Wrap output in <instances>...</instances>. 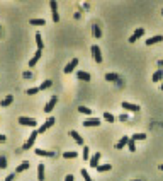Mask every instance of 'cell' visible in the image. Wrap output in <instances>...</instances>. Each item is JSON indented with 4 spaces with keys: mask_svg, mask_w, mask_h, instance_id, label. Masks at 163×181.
<instances>
[{
    "mask_svg": "<svg viewBox=\"0 0 163 181\" xmlns=\"http://www.w3.org/2000/svg\"><path fill=\"white\" fill-rule=\"evenodd\" d=\"M37 92H39V87H29V89L26 91L27 96H34V94H37Z\"/></svg>",
    "mask_w": 163,
    "mask_h": 181,
    "instance_id": "obj_30",
    "label": "cell"
},
{
    "mask_svg": "<svg viewBox=\"0 0 163 181\" xmlns=\"http://www.w3.org/2000/svg\"><path fill=\"white\" fill-rule=\"evenodd\" d=\"M53 85V80H44V82H41V85H39V91H44V89H49Z\"/></svg>",
    "mask_w": 163,
    "mask_h": 181,
    "instance_id": "obj_26",
    "label": "cell"
},
{
    "mask_svg": "<svg viewBox=\"0 0 163 181\" xmlns=\"http://www.w3.org/2000/svg\"><path fill=\"white\" fill-rule=\"evenodd\" d=\"M37 135H39V133H37V130H34V132H32L31 135H29V139H27V142H26V144H24V145H22V149H24V150L31 149L32 145H34V142H36Z\"/></svg>",
    "mask_w": 163,
    "mask_h": 181,
    "instance_id": "obj_2",
    "label": "cell"
},
{
    "mask_svg": "<svg viewBox=\"0 0 163 181\" xmlns=\"http://www.w3.org/2000/svg\"><path fill=\"white\" fill-rule=\"evenodd\" d=\"M99 161H100V152H95V154L89 159V166H90V167H94V169H97Z\"/></svg>",
    "mask_w": 163,
    "mask_h": 181,
    "instance_id": "obj_8",
    "label": "cell"
},
{
    "mask_svg": "<svg viewBox=\"0 0 163 181\" xmlns=\"http://www.w3.org/2000/svg\"><path fill=\"white\" fill-rule=\"evenodd\" d=\"M22 77H24V79H31L32 75H31V72H24V74H22Z\"/></svg>",
    "mask_w": 163,
    "mask_h": 181,
    "instance_id": "obj_38",
    "label": "cell"
},
{
    "mask_svg": "<svg viewBox=\"0 0 163 181\" xmlns=\"http://www.w3.org/2000/svg\"><path fill=\"white\" fill-rule=\"evenodd\" d=\"M82 155H83L85 161L90 159V149H89V147H83V150H82Z\"/></svg>",
    "mask_w": 163,
    "mask_h": 181,
    "instance_id": "obj_32",
    "label": "cell"
},
{
    "mask_svg": "<svg viewBox=\"0 0 163 181\" xmlns=\"http://www.w3.org/2000/svg\"><path fill=\"white\" fill-rule=\"evenodd\" d=\"M162 14H163V11H162Z\"/></svg>",
    "mask_w": 163,
    "mask_h": 181,
    "instance_id": "obj_46",
    "label": "cell"
},
{
    "mask_svg": "<svg viewBox=\"0 0 163 181\" xmlns=\"http://www.w3.org/2000/svg\"><path fill=\"white\" fill-rule=\"evenodd\" d=\"M162 79H163V69H160L153 74V82H158V80H162Z\"/></svg>",
    "mask_w": 163,
    "mask_h": 181,
    "instance_id": "obj_22",
    "label": "cell"
},
{
    "mask_svg": "<svg viewBox=\"0 0 163 181\" xmlns=\"http://www.w3.org/2000/svg\"><path fill=\"white\" fill-rule=\"evenodd\" d=\"M127 149L131 150V152H134V150H136V144H134V140L129 139V142H127Z\"/></svg>",
    "mask_w": 163,
    "mask_h": 181,
    "instance_id": "obj_35",
    "label": "cell"
},
{
    "mask_svg": "<svg viewBox=\"0 0 163 181\" xmlns=\"http://www.w3.org/2000/svg\"><path fill=\"white\" fill-rule=\"evenodd\" d=\"M0 142H5V135H0Z\"/></svg>",
    "mask_w": 163,
    "mask_h": 181,
    "instance_id": "obj_42",
    "label": "cell"
},
{
    "mask_svg": "<svg viewBox=\"0 0 163 181\" xmlns=\"http://www.w3.org/2000/svg\"><path fill=\"white\" fill-rule=\"evenodd\" d=\"M14 178H16V173H10V174L5 178V181H14Z\"/></svg>",
    "mask_w": 163,
    "mask_h": 181,
    "instance_id": "obj_37",
    "label": "cell"
},
{
    "mask_svg": "<svg viewBox=\"0 0 163 181\" xmlns=\"http://www.w3.org/2000/svg\"><path fill=\"white\" fill-rule=\"evenodd\" d=\"M12 103H14V96L10 94V96H7L5 99H4V101L0 103V108H7V106H10Z\"/></svg>",
    "mask_w": 163,
    "mask_h": 181,
    "instance_id": "obj_18",
    "label": "cell"
},
{
    "mask_svg": "<svg viewBox=\"0 0 163 181\" xmlns=\"http://www.w3.org/2000/svg\"><path fill=\"white\" fill-rule=\"evenodd\" d=\"M29 24H31V26H44L46 21H44V19H31Z\"/></svg>",
    "mask_w": 163,
    "mask_h": 181,
    "instance_id": "obj_24",
    "label": "cell"
},
{
    "mask_svg": "<svg viewBox=\"0 0 163 181\" xmlns=\"http://www.w3.org/2000/svg\"><path fill=\"white\" fill-rule=\"evenodd\" d=\"M144 139H146V133H134L131 137V140H134V142L136 140H144Z\"/></svg>",
    "mask_w": 163,
    "mask_h": 181,
    "instance_id": "obj_28",
    "label": "cell"
},
{
    "mask_svg": "<svg viewBox=\"0 0 163 181\" xmlns=\"http://www.w3.org/2000/svg\"><path fill=\"white\" fill-rule=\"evenodd\" d=\"M132 181H138V179H132Z\"/></svg>",
    "mask_w": 163,
    "mask_h": 181,
    "instance_id": "obj_45",
    "label": "cell"
},
{
    "mask_svg": "<svg viewBox=\"0 0 163 181\" xmlns=\"http://www.w3.org/2000/svg\"><path fill=\"white\" fill-rule=\"evenodd\" d=\"M37 179H44V164H39L37 166Z\"/></svg>",
    "mask_w": 163,
    "mask_h": 181,
    "instance_id": "obj_23",
    "label": "cell"
},
{
    "mask_svg": "<svg viewBox=\"0 0 163 181\" xmlns=\"http://www.w3.org/2000/svg\"><path fill=\"white\" fill-rule=\"evenodd\" d=\"M160 169H162V171H163V164H162V166H160Z\"/></svg>",
    "mask_w": 163,
    "mask_h": 181,
    "instance_id": "obj_44",
    "label": "cell"
},
{
    "mask_svg": "<svg viewBox=\"0 0 163 181\" xmlns=\"http://www.w3.org/2000/svg\"><path fill=\"white\" fill-rule=\"evenodd\" d=\"M121 108H124V109H127V111H131V113H138L141 109L138 104H132V103H127V101H122Z\"/></svg>",
    "mask_w": 163,
    "mask_h": 181,
    "instance_id": "obj_5",
    "label": "cell"
},
{
    "mask_svg": "<svg viewBox=\"0 0 163 181\" xmlns=\"http://www.w3.org/2000/svg\"><path fill=\"white\" fill-rule=\"evenodd\" d=\"M65 181H75V178H73V176H71V174H68V176H66V178H65Z\"/></svg>",
    "mask_w": 163,
    "mask_h": 181,
    "instance_id": "obj_40",
    "label": "cell"
},
{
    "mask_svg": "<svg viewBox=\"0 0 163 181\" xmlns=\"http://www.w3.org/2000/svg\"><path fill=\"white\" fill-rule=\"evenodd\" d=\"M77 152H73V150H70V152H63V157L65 159H75V157H77Z\"/></svg>",
    "mask_w": 163,
    "mask_h": 181,
    "instance_id": "obj_29",
    "label": "cell"
},
{
    "mask_svg": "<svg viewBox=\"0 0 163 181\" xmlns=\"http://www.w3.org/2000/svg\"><path fill=\"white\" fill-rule=\"evenodd\" d=\"M104 120H105V121H109V123H112V121H114V115H111L109 111H105L104 113Z\"/></svg>",
    "mask_w": 163,
    "mask_h": 181,
    "instance_id": "obj_33",
    "label": "cell"
},
{
    "mask_svg": "<svg viewBox=\"0 0 163 181\" xmlns=\"http://www.w3.org/2000/svg\"><path fill=\"white\" fill-rule=\"evenodd\" d=\"M158 67H160V69H163V60H160V62H158Z\"/></svg>",
    "mask_w": 163,
    "mask_h": 181,
    "instance_id": "obj_41",
    "label": "cell"
},
{
    "mask_svg": "<svg viewBox=\"0 0 163 181\" xmlns=\"http://www.w3.org/2000/svg\"><path fill=\"white\" fill-rule=\"evenodd\" d=\"M34 152H36V155H42V157H54V150H42V149H36Z\"/></svg>",
    "mask_w": 163,
    "mask_h": 181,
    "instance_id": "obj_11",
    "label": "cell"
},
{
    "mask_svg": "<svg viewBox=\"0 0 163 181\" xmlns=\"http://www.w3.org/2000/svg\"><path fill=\"white\" fill-rule=\"evenodd\" d=\"M143 34H144V29H141V27H139V29H136V32H134V34L129 38V43H136V39H139Z\"/></svg>",
    "mask_w": 163,
    "mask_h": 181,
    "instance_id": "obj_15",
    "label": "cell"
},
{
    "mask_svg": "<svg viewBox=\"0 0 163 181\" xmlns=\"http://www.w3.org/2000/svg\"><path fill=\"white\" fill-rule=\"evenodd\" d=\"M80 174L83 176L85 181H92V178H90V174H89V171H87V169H82V171H80Z\"/></svg>",
    "mask_w": 163,
    "mask_h": 181,
    "instance_id": "obj_34",
    "label": "cell"
},
{
    "mask_svg": "<svg viewBox=\"0 0 163 181\" xmlns=\"http://www.w3.org/2000/svg\"><path fill=\"white\" fill-rule=\"evenodd\" d=\"M111 169H112V164H109V162H107V164L97 166V171H99V173H105V171H111Z\"/></svg>",
    "mask_w": 163,
    "mask_h": 181,
    "instance_id": "obj_20",
    "label": "cell"
},
{
    "mask_svg": "<svg viewBox=\"0 0 163 181\" xmlns=\"http://www.w3.org/2000/svg\"><path fill=\"white\" fill-rule=\"evenodd\" d=\"M36 44H37V50H42V46H44L42 38H41V32H36Z\"/></svg>",
    "mask_w": 163,
    "mask_h": 181,
    "instance_id": "obj_25",
    "label": "cell"
},
{
    "mask_svg": "<svg viewBox=\"0 0 163 181\" xmlns=\"http://www.w3.org/2000/svg\"><path fill=\"white\" fill-rule=\"evenodd\" d=\"M19 123H21V125H24V127H32V128L37 127V121H36V120H34V118H27V116H21V118H19Z\"/></svg>",
    "mask_w": 163,
    "mask_h": 181,
    "instance_id": "obj_3",
    "label": "cell"
},
{
    "mask_svg": "<svg viewBox=\"0 0 163 181\" xmlns=\"http://www.w3.org/2000/svg\"><path fill=\"white\" fill-rule=\"evenodd\" d=\"M162 91H163V79H162Z\"/></svg>",
    "mask_w": 163,
    "mask_h": 181,
    "instance_id": "obj_43",
    "label": "cell"
},
{
    "mask_svg": "<svg viewBox=\"0 0 163 181\" xmlns=\"http://www.w3.org/2000/svg\"><path fill=\"white\" fill-rule=\"evenodd\" d=\"M77 65H78V58H73L68 65H66V67H65V74H71V72L75 70V67H77Z\"/></svg>",
    "mask_w": 163,
    "mask_h": 181,
    "instance_id": "obj_10",
    "label": "cell"
},
{
    "mask_svg": "<svg viewBox=\"0 0 163 181\" xmlns=\"http://www.w3.org/2000/svg\"><path fill=\"white\" fill-rule=\"evenodd\" d=\"M127 142H129V137H127V135H122V139H121V140H119V142L116 144V149H117V150L124 149V147L127 145Z\"/></svg>",
    "mask_w": 163,
    "mask_h": 181,
    "instance_id": "obj_13",
    "label": "cell"
},
{
    "mask_svg": "<svg viewBox=\"0 0 163 181\" xmlns=\"http://www.w3.org/2000/svg\"><path fill=\"white\" fill-rule=\"evenodd\" d=\"M105 80H109V82H117V80H121L119 79V74H105Z\"/></svg>",
    "mask_w": 163,
    "mask_h": 181,
    "instance_id": "obj_19",
    "label": "cell"
},
{
    "mask_svg": "<svg viewBox=\"0 0 163 181\" xmlns=\"http://www.w3.org/2000/svg\"><path fill=\"white\" fill-rule=\"evenodd\" d=\"M92 57H94V60L97 62V63H100V62H102V53H100V48L97 46V44H94V46H92Z\"/></svg>",
    "mask_w": 163,
    "mask_h": 181,
    "instance_id": "obj_7",
    "label": "cell"
},
{
    "mask_svg": "<svg viewBox=\"0 0 163 181\" xmlns=\"http://www.w3.org/2000/svg\"><path fill=\"white\" fill-rule=\"evenodd\" d=\"M26 169H29V161H26V162H22V164H19V166H17L16 174H17V173H24Z\"/></svg>",
    "mask_w": 163,
    "mask_h": 181,
    "instance_id": "obj_21",
    "label": "cell"
},
{
    "mask_svg": "<svg viewBox=\"0 0 163 181\" xmlns=\"http://www.w3.org/2000/svg\"><path fill=\"white\" fill-rule=\"evenodd\" d=\"M70 135H71V139H73L75 142H77V144L83 145V137H82V135H80L78 132H75V130H71V132H70Z\"/></svg>",
    "mask_w": 163,
    "mask_h": 181,
    "instance_id": "obj_14",
    "label": "cell"
},
{
    "mask_svg": "<svg viewBox=\"0 0 163 181\" xmlns=\"http://www.w3.org/2000/svg\"><path fill=\"white\" fill-rule=\"evenodd\" d=\"M99 125H100V120L99 118H92V116H89L83 121V127H99Z\"/></svg>",
    "mask_w": 163,
    "mask_h": 181,
    "instance_id": "obj_9",
    "label": "cell"
},
{
    "mask_svg": "<svg viewBox=\"0 0 163 181\" xmlns=\"http://www.w3.org/2000/svg\"><path fill=\"white\" fill-rule=\"evenodd\" d=\"M77 77H78L80 80H83V82H89V80L92 79L89 72H83V70H78V72H77Z\"/></svg>",
    "mask_w": 163,
    "mask_h": 181,
    "instance_id": "obj_17",
    "label": "cell"
},
{
    "mask_svg": "<svg viewBox=\"0 0 163 181\" xmlns=\"http://www.w3.org/2000/svg\"><path fill=\"white\" fill-rule=\"evenodd\" d=\"M7 167V159L5 157H0V169H5Z\"/></svg>",
    "mask_w": 163,
    "mask_h": 181,
    "instance_id": "obj_36",
    "label": "cell"
},
{
    "mask_svg": "<svg viewBox=\"0 0 163 181\" xmlns=\"http://www.w3.org/2000/svg\"><path fill=\"white\" fill-rule=\"evenodd\" d=\"M160 41H163V36H162V34H156V36L146 39V44H148V46H151V44H156V43H160Z\"/></svg>",
    "mask_w": 163,
    "mask_h": 181,
    "instance_id": "obj_16",
    "label": "cell"
},
{
    "mask_svg": "<svg viewBox=\"0 0 163 181\" xmlns=\"http://www.w3.org/2000/svg\"><path fill=\"white\" fill-rule=\"evenodd\" d=\"M56 103H58V96H53L51 99L46 103V106H44V113H51L53 109H54V106H56Z\"/></svg>",
    "mask_w": 163,
    "mask_h": 181,
    "instance_id": "obj_4",
    "label": "cell"
},
{
    "mask_svg": "<svg viewBox=\"0 0 163 181\" xmlns=\"http://www.w3.org/2000/svg\"><path fill=\"white\" fill-rule=\"evenodd\" d=\"M92 32H94L95 38H100V36H102V31H100V27L97 26V24H94V26H92Z\"/></svg>",
    "mask_w": 163,
    "mask_h": 181,
    "instance_id": "obj_27",
    "label": "cell"
},
{
    "mask_svg": "<svg viewBox=\"0 0 163 181\" xmlns=\"http://www.w3.org/2000/svg\"><path fill=\"white\" fill-rule=\"evenodd\" d=\"M49 7H51V11H53V21H54V22H58V21H60V14H58V2L51 0V2H49Z\"/></svg>",
    "mask_w": 163,
    "mask_h": 181,
    "instance_id": "obj_6",
    "label": "cell"
},
{
    "mask_svg": "<svg viewBox=\"0 0 163 181\" xmlns=\"http://www.w3.org/2000/svg\"><path fill=\"white\" fill-rule=\"evenodd\" d=\"M78 111L83 113V115H87V116H90V115H92V109H90V108H85V106H80Z\"/></svg>",
    "mask_w": 163,
    "mask_h": 181,
    "instance_id": "obj_31",
    "label": "cell"
},
{
    "mask_svg": "<svg viewBox=\"0 0 163 181\" xmlns=\"http://www.w3.org/2000/svg\"><path fill=\"white\" fill-rule=\"evenodd\" d=\"M119 121H127V115H121L119 116Z\"/></svg>",
    "mask_w": 163,
    "mask_h": 181,
    "instance_id": "obj_39",
    "label": "cell"
},
{
    "mask_svg": "<svg viewBox=\"0 0 163 181\" xmlns=\"http://www.w3.org/2000/svg\"><path fill=\"white\" fill-rule=\"evenodd\" d=\"M54 123H56L54 116H49V118L46 120V121H44V123L41 125V127H37V133H39V135H41V133H44L46 130H49L51 127H54Z\"/></svg>",
    "mask_w": 163,
    "mask_h": 181,
    "instance_id": "obj_1",
    "label": "cell"
},
{
    "mask_svg": "<svg viewBox=\"0 0 163 181\" xmlns=\"http://www.w3.org/2000/svg\"><path fill=\"white\" fill-rule=\"evenodd\" d=\"M41 55H42V50H37L36 55H34V57L29 60V67H36V63L39 62V58H41Z\"/></svg>",
    "mask_w": 163,
    "mask_h": 181,
    "instance_id": "obj_12",
    "label": "cell"
}]
</instances>
